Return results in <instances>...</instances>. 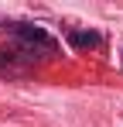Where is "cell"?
<instances>
[{"instance_id":"6da1fadb","label":"cell","mask_w":123,"mask_h":127,"mask_svg":"<svg viewBox=\"0 0 123 127\" xmlns=\"http://www.w3.org/2000/svg\"><path fill=\"white\" fill-rule=\"evenodd\" d=\"M68 41H72V48H96L99 34L96 31H68Z\"/></svg>"}]
</instances>
